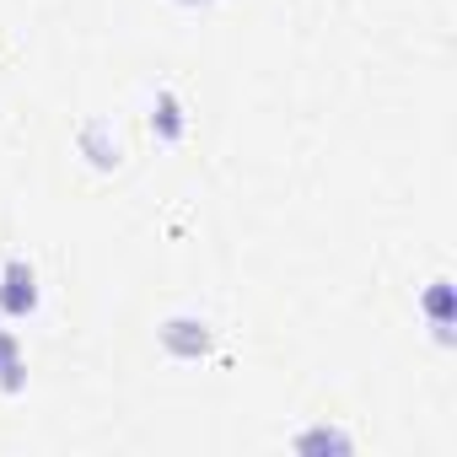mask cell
Wrapping results in <instances>:
<instances>
[{
	"label": "cell",
	"mask_w": 457,
	"mask_h": 457,
	"mask_svg": "<svg viewBox=\"0 0 457 457\" xmlns=\"http://www.w3.org/2000/svg\"><path fill=\"white\" fill-rule=\"evenodd\" d=\"M0 312L6 318L38 312V275L28 259H6V270H0Z\"/></svg>",
	"instance_id": "6da1fadb"
},
{
	"label": "cell",
	"mask_w": 457,
	"mask_h": 457,
	"mask_svg": "<svg viewBox=\"0 0 457 457\" xmlns=\"http://www.w3.org/2000/svg\"><path fill=\"white\" fill-rule=\"evenodd\" d=\"M162 339H167V350L183 355V361H194V355H204V350L215 345L210 323H194V318H172V323L162 328Z\"/></svg>",
	"instance_id": "7a4b0ae2"
},
{
	"label": "cell",
	"mask_w": 457,
	"mask_h": 457,
	"mask_svg": "<svg viewBox=\"0 0 457 457\" xmlns=\"http://www.w3.org/2000/svg\"><path fill=\"white\" fill-rule=\"evenodd\" d=\"M162 124V140H178L183 135V108H178V97L172 92H156V103H151V129Z\"/></svg>",
	"instance_id": "3957f363"
},
{
	"label": "cell",
	"mask_w": 457,
	"mask_h": 457,
	"mask_svg": "<svg viewBox=\"0 0 457 457\" xmlns=\"http://www.w3.org/2000/svg\"><path fill=\"white\" fill-rule=\"evenodd\" d=\"M81 145H87V156H92L97 167H113V162H119V140H97V124L81 135Z\"/></svg>",
	"instance_id": "277c9868"
},
{
	"label": "cell",
	"mask_w": 457,
	"mask_h": 457,
	"mask_svg": "<svg viewBox=\"0 0 457 457\" xmlns=\"http://www.w3.org/2000/svg\"><path fill=\"white\" fill-rule=\"evenodd\" d=\"M0 371H22V355H17V339L0 334Z\"/></svg>",
	"instance_id": "5b68a950"
},
{
	"label": "cell",
	"mask_w": 457,
	"mask_h": 457,
	"mask_svg": "<svg viewBox=\"0 0 457 457\" xmlns=\"http://www.w3.org/2000/svg\"><path fill=\"white\" fill-rule=\"evenodd\" d=\"M183 6H204V0H183Z\"/></svg>",
	"instance_id": "8992f818"
}]
</instances>
